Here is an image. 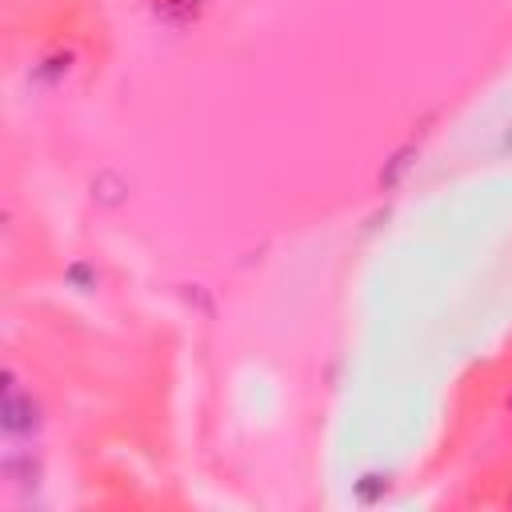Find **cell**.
<instances>
[{
  "mask_svg": "<svg viewBox=\"0 0 512 512\" xmlns=\"http://www.w3.org/2000/svg\"><path fill=\"white\" fill-rule=\"evenodd\" d=\"M0 420H4V432H8V436H24V432H32V428L40 424L32 396H24V392L16 388L12 376H8V384H4V408H0Z\"/></svg>",
  "mask_w": 512,
  "mask_h": 512,
  "instance_id": "1",
  "label": "cell"
}]
</instances>
